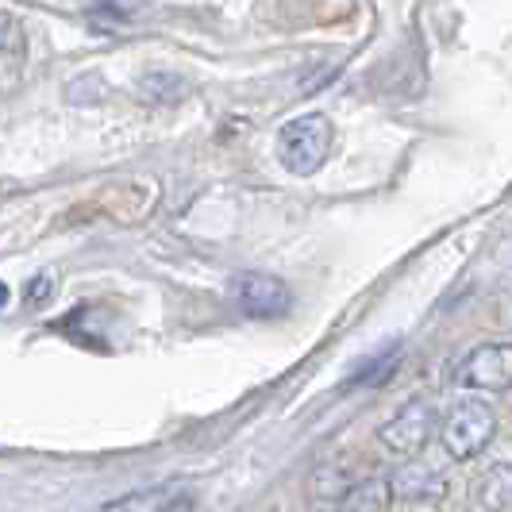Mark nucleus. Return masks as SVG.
I'll return each instance as SVG.
<instances>
[{
  "label": "nucleus",
  "instance_id": "obj_4",
  "mask_svg": "<svg viewBox=\"0 0 512 512\" xmlns=\"http://www.w3.org/2000/svg\"><path fill=\"white\" fill-rule=\"evenodd\" d=\"M231 301L251 320H278L293 308V293H289V285L282 278L247 270V274L231 278Z\"/></svg>",
  "mask_w": 512,
  "mask_h": 512
},
{
  "label": "nucleus",
  "instance_id": "obj_10",
  "mask_svg": "<svg viewBox=\"0 0 512 512\" xmlns=\"http://www.w3.org/2000/svg\"><path fill=\"white\" fill-rule=\"evenodd\" d=\"M347 505L351 509H382L389 505V482H362L347 493Z\"/></svg>",
  "mask_w": 512,
  "mask_h": 512
},
{
  "label": "nucleus",
  "instance_id": "obj_6",
  "mask_svg": "<svg viewBox=\"0 0 512 512\" xmlns=\"http://www.w3.org/2000/svg\"><path fill=\"white\" fill-rule=\"evenodd\" d=\"M389 493L397 497V501H405V505H436L447 497V478L436 474L428 462H420L412 455V462H405L393 478H389Z\"/></svg>",
  "mask_w": 512,
  "mask_h": 512
},
{
  "label": "nucleus",
  "instance_id": "obj_2",
  "mask_svg": "<svg viewBox=\"0 0 512 512\" xmlns=\"http://www.w3.org/2000/svg\"><path fill=\"white\" fill-rule=\"evenodd\" d=\"M439 443L447 451V459L466 462L474 455H482L493 436H497V412L493 405H486L482 397H466L455 409L443 416V424L436 428Z\"/></svg>",
  "mask_w": 512,
  "mask_h": 512
},
{
  "label": "nucleus",
  "instance_id": "obj_7",
  "mask_svg": "<svg viewBox=\"0 0 512 512\" xmlns=\"http://www.w3.org/2000/svg\"><path fill=\"white\" fill-rule=\"evenodd\" d=\"M24 70V27L16 16L0 12V89H12Z\"/></svg>",
  "mask_w": 512,
  "mask_h": 512
},
{
  "label": "nucleus",
  "instance_id": "obj_1",
  "mask_svg": "<svg viewBox=\"0 0 512 512\" xmlns=\"http://www.w3.org/2000/svg\"><path fill=\"white\" fill-rule=\"evenodd\" d=\"M335 128L324 112H308L278 131V158L293 178H312L332 154Z\"/></svg>",
  "mask_w": 512,
  "mask_h": 512
},
{
  "label": "nucleus",
  "instance_id": "obj_8",
  "mask_svg": "<svg viewBox=\"0 0 512 512\" xmlns=\"http://www.w3.org/2000/svg\"><path fill=\"white\" fill-rule=\"evenodd\" d=\"M108 509H193V497L181 486H158L147 493H131L120 501H108Z\"/></svg>",
  "mask_w": 512,
  "mask_h": 512
},
{
  "label": "nucleus",
  "instance_id": "obj_9",
  "mask_svg": "<svg viewBox=\"0 0 512 512\" xmlns=\"http://www.w3.org/2000/svg\"><path fill=\"white\" fill-rule=\"evenodd\" d=\"M151 0H93V20L101 27L128 24L135 12H143Z\"/></svg>",
  "mask_w": 512,
  "mask_h": 512
},
{
  "label": "nucleus",
  "instance_id": "obj_5",
  "mask_svg": "<svg viewBox=\"0 0 512 512\" xmlns=\"http://www.w3.org/2000/svg\"><path fill=\"white\" fill-rule=\"evenodd\" d=\"M459 385L474 393H509L512 389V343H482L459 366Z\"/></svg>",
  "mask_w": 512,
  "mask_h": 512
},
{
  "label": "nucleus",
  "instance_id": "obj_11",
  "mask_svg": "<svg viewBox=\"0 0 512 512\" xmlns=\"http://www.w3.org/2000/svg\"><path fill=\"white\" fill-rule=\"evenodd\" d=\"M4 305H8V285L0 282V308H4Z\"/></svg>",
  "mask_w": 512,
  "mask_h": 512
},
{
  "label": "nucleus",
  "instance_id": "obj_3",
  "mask_svg": "<svg viewBox=\"0 0 512 512\" xmlns=\"http://www.w3.org/2000/svg\"><path fill=\"white\" fill-rule=\"evenodd\" d=\"M436 428H439L436 405L424 401V397H412V401H405L401 409L389 416V424L378 432V439H382L385 451H393L401 459H412V455H420L432 443Z\"/></svg>",
  "mask_w": 512,
  "mask_h": 512
}]
</instances>
